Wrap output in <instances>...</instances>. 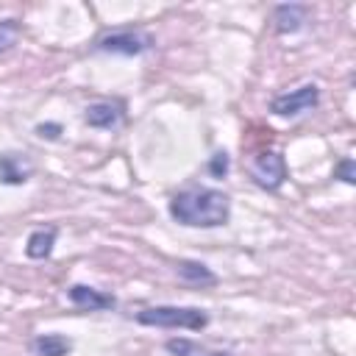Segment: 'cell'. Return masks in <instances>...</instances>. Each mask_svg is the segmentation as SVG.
Masks as SVG:
<instances>
[{"label": "cell", "instance_id": "cell-6", "mask_svg": "<svg viewBox=\"0 0 356 356\" xmlns=\"http://www.w3.org/2000/svg\"><path fill=\"white\" fill-rule=\"evenodd\" d=\"M125 120V106L122 100H95L83 108V122L89 128H100V131H114L120 128Z\"/></svg>", "mask_w": 356, "mask_h": 356}, {"label": "cell", "instance_id": "cell-2", "mask_svg": "<svg viewBox=\"0 0 356 356\" xmlns=\"http://www.w3.org/2000/svg\"><path fill=\"white\" fill-rule=\"evenodd\" d=\"M139 325L153 328H186V331H203L209 325V312L197 306H145L134 314Z\"/></svg>", "mask_w": 356, "mask_h": 356}, {"label": "cell", "instance_id": "cell-14", "mask_svg": "<svg viewBox=\"0 0 356 356\" xmlns=\"http://www.w3.org/2000/svg\"><path fill=\"white\" fill-rule=\"evenodd\" d=\"M17 36H19V22L17 19H0V53L14 47Z\"/></svg>", "mask_w": 356, "mask_h": 356}, {"label": "cell", "instance_id": "cell-11", "mask_svg": "<svg viewBox=\"0 0 356 356\" xmlns=\"http://www.w3.org/2000/svg\"><path fill=\"white\" fill-rule=\"evenodd\" d=\"M31 353L33 356H70L72 339L64 334H39L31 339Z\"/></svg>", "mask_w": 356, "mask_h": 356}, {"label": "cell", "instance_id": "cell-10", "mask_svg": "<svg viewBox=\"0 0 356 356\" xmlns=\"http://www.w3.org/2000/svg\"><path fill=\"white\" fill-rule=\"evenodd\" d=\"M56 236H58V228L56 225H47V228H36L31 231L28 242H25V256L33 259V261H42L53 253V245H56Z\"/></svg>", "mask_w": 356, "mask_h": 356}, {"label": "cell", "instance_id": "cell-8", "mask_svg": "<svg viewBox=\"0 0 356 356\" xmlns=\"http://www.w3.org/2000/svg\"><path fill=\"white\" fill-rule=\"evenodd\" d=\"M33 172V164L25 153H0V184L22 186Z\"/></svg>", "mask_w": 356, "mask_h": 356}, {"label": "cell", "instance_id": "cell-13", "mask_svg": "<svg viewBox=\"0 0 356 356\" xmlns=\"http://www.w3.org/2000/svg\"><path fill=\"white\" fill-rule=\"evenodd\" d=\"M164 348L170 356H231L228 350H211V348H206L195 339H186V337H172L164 342Z\"/></svg>", "mask_w": 356, "mask_h": 356}, {"label": "cell", "instance_id": "cell-7", "mask_svg": "<svg viewBox=\"0 0 356 356\" xmlns=\"http://www.w3.org/2000/svg\"><path fill=\"white\" fill-rule=\"evenodd\" d=\"M67 298L75 309H83V312H106V309L117 306L114 295H108L103 289H95V286H86V284H72L67 289Z\"/></svg>", "mask_w": 356, "mask_h": 356}, {"label": "cell", "instance_id": "cell-9", "mask_svg": "<svg viewBox=\"0 0 356 356\" xmlns=\"http://www.w3.org/2000/svg\"><path fill=\"white\" fill-rule=\"evenodd\" d=\"M275 28L278 33H298L309 22V6L303 3H281L275 6Z\"/></svg>", "mask_w": 356, "mask_h": 356}, {"label": "cell", "instance_id": "cell-17", "mask_svg": "<svg viewBox=\"0 0 356 356\" xmlns=\"http://www.w3.org/2000/svg\"><path fill=\"white\" fill-rule=\"evenodd\" d=\"M61 131H64V128H61L58 122H39V125H36V134H39L42 139H58Z\"/></svg>", "mask_w": 356, "mask_h": 356}, {"label": "cell", "instance_id": "cell-5", "mask_svg": "<svg viewBox=\"0 0 356 356\" xmlns=\"http://www.w3.org/2000/svg\"><path fill=\"white\" fill-rule=\"evenodd\" d=\"M153 47V36L142 31H114L95 42L97 53H114V56H142Z\"/></svg>", "mask_w": 356, "mask_h": 356}, {"label": "cell", "instance_id": "cell-16", "mask_svg": "<svg viewBox=\"0 0 356 356\" xmlns=\"http://www.w3.org/2000/svg\"><path fill=\"white\" fill-rule=\"evenodd\" d=\"M228 167H231V161H228V153H222V150L209 159V175L211 178H225L228 175Z\"/></svg>", "mask_w": 356, "mask_h": 356}, {"label": "cell", "instance_id": "cell-4", "mask_svg": "<svg viewBox=\"0 0 356 356\" xmlns=\"http://www.w3.org/2000/svg\"><path fill=\"white\" fill-rule=\"evenodd\" d=\"M320 103V89L317 83H300L298 89H289L284 95H275L270 100V111L275 117H300Z\"/></svg>", "mask_w": 356, "mask_h": 356}, {"label": "cell", "instance_id": "cell-15", "mask_svg": "<svg viewBox=\"0 0 356 356\" xmlns=\"http://www.w3.org/2000/svg\"><path fill=\"white\" fill-rule=\"evenodd\" d=\"M334 178H339V181H345V184H356V161L350 159V156H345L337 167H334Z\"/></svg>", "mask_w": 356, "mask_h": 356}, {"label": "cell", "instance_id": "cell-12", "mask_svg": "<svg viewBox=\"0 0 356 356\" xmlns=\"http://www.w3.org/2000/svg\"><path fill=\"white\" fill-rule=\"evenodd\" d=\"M175 273L186 281V284H197V286H211L217 284V275L203 264V261H195V259H181L175 264Z\"/></svg>", "mask_w": 356, "mask_h": 356}, {"label": "cell", "instance_id": "cell-3", "mask_svg": "<svg viewBox=\"0 0 356 356\" xmlns=\"http://www.w3.org/2000/svg\"><path fill=\"white\" fill-rule=\"evenodd\" d=\"M248 172H250L256 186H261L267 192H275L286 181V161H284V156L278 150H264V153L250 159Z\"/></svg>", "mask_w": 356, "mask_h": 356}, {"label": "cell", "instance_id": "cell-1", "mask_svg": "<svg viewBox=\"0 0 356 356\" xmlns=\"http://www.w3.org/2000/svg\"><path fill=\"white\" fill-rule=\"evenodd\" d=\"M170 217L186 228H220L231 217V197L211 186H189L170 197Z\"/></svg>", "mask_w": 356, "mask_h": 356}]
</instances>
